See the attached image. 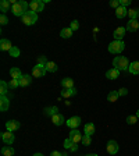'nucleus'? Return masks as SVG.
I'll list each match as a JSON object with an SVG mask.
<instances>
[{
  "label": "nucleus",
  "mask_w": 139,
  "mask_h": 156,
  "mask_svg": "<svg viewBox=\"0 0 139 156\" xmlns=\"http://www.w3.org/2000/svg\"><path fill=\"white\" fill-rule=\"evenodd\" d=\"M52 121L54 126H63V124H64V116L57 113V114H54V116H52Z\"/></svg>",
  "instance_id": "obj_19"
},
{
  "label": "nucleus",
  "mask_w": 139,
  "mask_h": 156,
  "mask_svg": "<svg viewBox=\"0 0 139 156\" xmlns=\"http://www.w3.org/2000/svg\"><path fill=\"white\" fill-rule=\"evenodd\" d=\"M57 112H58V109H57V106H50V107H46L45 109V114L46 116H54V114H57Z\"/></svg>",
  "instance_id": "obj_29"
},
{
  "label": "nucleus",
  "mask_w": 139,
  "mask_h": 156,
  "mask_svg": "<svg viewBox=\"0 0 139 156\" xmlns=\"http://www.w3.org/2000/svg\"><path fill=\"white\" fill-rule=\"evenodd\" d=\"M130 60L125 57V56H117V57L113 58V67L120 70V71H124V70H128L130 67Z\"/></svg>",
  "instance_id": "obj_2"
},
{
  "label": "nucleus",
  "mask_w": 139,
  "mask_h": 156,
  "mask_svg": "<svg viewBox=\"0 0 139 156\" xmlns=\"http://www.w3.org/2000/svg\"><path fill=\"white\" fill-rule=\"evenodd\" d=\"M136 121H138V117L136 116H128L127 117V123L131 124V126H132V124H136Z\"/></svg>",
  "instance_id": "obj_36"
},
{
  "label": "nucleus",
  "mask_w": 139,
  "mask_h": 156,
  "mask_svg": "<svg viewBox=\"0 0 139 156\" xmlns=\"http://www.w3.org/2000/svg\"><path fill=\"white\" fill-rule=\"evenodd\" d=\"M46 67L43 64H38L36 63V66L32 68V77H35V78H42V77H45V74H46Z\"/></svg>",
  "instance_id": "obj_5"
},
{
  "label": "nucleus",
  "mask_w": 139,
  "mask_h": 156,
  "mask_svg": "<svg viewBox=\"0 0 139 156\" xmlns=\"http://www.w3.org/2000/svg\"><path fill=\"white\" fill-rule=\"evenodd\" d=\"M82 144H84L85 146H89L92 144V138L91 135H86V134H84V136H82Z\"/></svg>",
  "instance_id": "obj_33"
},
{
  "label": "nucleus",
  "mask_w": 139,
  "mask_h": 156,
  "mask_svg": "<svg viewBox=\"0 0 139 156\" xmlns=\"http://www.w3.org/2000/svg\"><path fill=\"white\" fill-rule=\"evenodd\" d=\"M0 24H2V25H6V24H9V18H7L6 14H2V16H0Z\"/></svg>",
  "instance_id": "obj_39"
},
{
  "label": "nucleus",
  "mask_w": 139,
  "mask_h": 156,
  "mask_svg": "<svg viewBox=\"0 0 139 156\" xmlns=\"http://www.w3.org/2000/svg\"><path fill=\"white\" fill-rule=\"evenodd\" d=\"M28 9H29V3H26L24 0H19V2H17V3L11 7V11H13V14L16 17H23L26 11H29Z\"/></svg>",
  "instance_id": "obj_1"
},
{
  "label": "nucleus",
  "mask_w": 139,
  "mask_h": 156,
  "mask_svg": "<svg viewBox=\"0 0 139 156\" xmlns=\"http://www.w3.org/2000/svg\"><path fill=\"white\" fill-rule=\"evenodd\" d=\"M50 156H65V155L61 152H58V151H53V152L50 153Z\"/></svg>",
  "instance_id": "obj_44"
},
{
  "label": "nucleus",
  "mask_w": 139,
  "mask_h": 156,
  "mask_svg": "<svg viewBox=\"0 0 139 156\" xmlns=\"http://www.w3.org/2000/svg\"><path fill=\"white\" fill-rule=\"evenodd\" d=\"M125 32L127 29L124 27H118V28L114 29L113 32V36H114V41H123V38L125 36Z\"/></svg>",
  "instance_id": "obj_12"
},
{
  "label": "nucleus",
  "mask_w": 139,
  "mask_h": 156,
  "mask_svg": "<svg viewBox=\"0 0 139 156\" xmlns=\"http://www.w3.org/2000/svg\"><path fill=\"white\" fill-rule=\"evenodd\" d=\"M19 53H21V52H19V48H17V46H13V49H11V50L9 52V55L13 56V57H18Z\"/></svg>",
  "instance_id": "obj_34"
},
{
  "label": "nucleus",
  "mask_w": 139,
  "mask_h": 156,
  "mask_svg": "<svg viewBox=\"0 0 139 156\" xmlns=\"http://www.w3.org/2000/svg\"><path fill=\"white\" fill-rule=\"evenodd\" d=\"M118 95H120V96H125V95H128V89H127V88H121V89H118Z\"/></svg>",
  "instance_id": "obj_41"
},
{
  "label": "nucleus",
  "mask_w": 139,
  "mask_h": 156,
  "mask_svg": "<svg viewBox=\"0 0 139 156\" xmlns=\"http://www.w3.org/2000/svg\"><path fill=\"white\" fill-rule=\"evenodd\" d=\"M47 58H46V56H39L38 57V64H43V66H46L47 64Z\"/></svg>",
  "instance_id": "obj_38"
},
{
  "label": "nucleus",
  "mask_w": 139,
  "mask_h": 156,
  "mask_svg": "<svg viewBox=\"0 0 139 156\" xmlns=\"http://www.w3.org/2000/svg\"><path fill=\"white\" fill-rule=\"evenodd\" d=\"M9 87L13 88V89H14V88H18L19 87V80H14V78H13V80L9 82Z\"/></svg>",
  "instance_id": "obj_37"
},
{
  "label": "nucleus",
  "mask_w": 139,
  "mask_h": 156,
  "mask_svg": "<svg viewBox=\"0 0 139 156\" xmlns=\"http://www.w3.org/2000/svg\"><path fill=\"white\" fill-rule=\"evenodd\" d=\"M125 48V43L123 41H113L111 43H109V52L111 55H120Z\"/></svg>",
  "instance_id": "obj_3"
},
{
  "label": "nucleus",
  "mask_w": 139,
  "mask_h": 156,
  "mask_svg": "<svg viewBox=\"0 0 139 156\" xmlns=\"http://www.w3.org/2000/svg\"><path fill=\"white\" fill-rule=\"evenodd\" d=\"M0 94H2V96H6V94L9 92V84H7L6 81H0Z\"/></svg>",
  "instance_id": "obj_31"
},
{
  "label": "nucleus",
  "mask_w": 139,
  "mask_h": 156,
  "mask_svg": "<svg viewBox=\"0 0 139 156\" xmlns=\"http://www.w3.org/2000/svg\"><path fill=\"white\" fill-rule=\"evenodd\" d=\"M128 16H130V20H138V17H139V9H131V10H128Z\"/></svg>",
  "instance_id": "obj_32"
},
{
  "label": "nucleus",
  "mask_w": 139,
  "mask_h": 156,
  "mask_svg": "<svg viewBox=\"0 0 139 156\" xmlns=\"http://www.w3.org/2000/svg\"><path fill=\"white\" fill-rule=\"evenodd\" d=\"M11 7L13 6L10 3V0H2V2H0V11H2V14H6Z\"/></svg>",
  "instance_id": "obj_18"
},
{
  "label": "nucleus",
  "mask_w": 139,
  "mask_h": 156,
  "mask_svg": "<svg viewBox=\"0 0 139 156\" xmlns=\"http://www.w3.org/2000/svg\"><path fill=\"white\" fill-rule=\"evenodd\" d=\"M118 96H120V95H118L117 91H111V92H109V95H107V101L114 103V102L118 101Z\"/></svg>",
  "instance_id": "obj_27"
},
{
  "label": "nucleus",
  "mask_w": 139,
  "mask_h": 156,
  "mask_svg": "<svg viewBox=\"0 0 139 156\" xmlns=\"http://www.w3.org/2000/svg\"><path fill=\"white\" fill-rule=\"evenodd\" d=\"M128 71L134 75H139V62H132L128 67Z\"/></svg>",
  "instance_id": "obj_24"
},
{
  "label": "nucleus",
  "mask_w": 139,
  "mask_h": 156,
  "mask_svg": "<svg viewBox=\"0 0 139 156\" xmlns=\"http://www.w3.org/2000/svg\"><path fill=\"white\" fill-rule=\"evenodd\" d=\"M135 116H136V117H138V119H139V110L136 112V114H135Z\"/></svg>",
  "instance_id": "obj_48"
},
{
  "label": "nucleus",
  "mask_w": 139,
  "mask_h": 156,
  "mask_svg": "<svg viewBox=\"0 0 139 156\" xmlns=\"http://www.w3.org/2000/svg\"><path fill=\"white\" fill-rule=\"evenodd\" d=\"M21 20H23V23L25 24V25H33V24L38 21V14H36L35 11H32V10H29V11H26V13L21 17Z\"/></svg>",
  "instance_id": "obj_4"
},
{
  "label": "nucleus",
  "mask_w": 139,
  "mask_h": 156,
  "mask_svg": "<svg viewBox=\"0 0 139 156\" xmlns=\"http://www.w3.org/2000/svg\"><path fill=\"white\" fill-rule=\"evenodd\" d=\"M118 149H120V146H118L117 141L111 140L107 142V152L110 153V155H117V153H118Z\"/></svg>",
  "instance_id": "obj_8"
},
{
  "label": "nucleus",
  "mask_w": 139,
  "mask_h": 156,
  "mask_svg": "<svg viewBox=\"0 0 139 156\" xmlns=\"http://www.w3.org/2000/svg\"><path fill=\"white\" fill-rule=\"evenodd\" d=\"M61 87L64 88V89H72V88H75V84L74 81H72V78H63L61 80Z\"/></svg>",
  "instance_id": "obj_14"
},
{
  "label": "nucleus",
  "mask_w": 139,
  "mask_h": 156,
  "mask_svg": "<svg viewBox=\"0 0 139 156\" xmlns=\"http://www.w3.org/2000/svg\"><path fill=\"white\" fill-rule=\"evenodd\" d=\"M10 107V101L7 96H2L0 98V110L2 112H7Z\"/></svg>",
  "instance_id": "obj_16"
},
{
  "label": "nucleus",
  "mask_w": 139,
  "mask_h": 156,
  "mask_svg": "<svg viewBox=\"0 0 139 156\" xmlns=\"http://www.w3.org/2000/svg\"><path fill=\"white\" fill-rule=\"evenodd\" d=\"M0 49L3 50V52H10L11 49H13V45L10 42L9 39H2L0 41Z\"/></svg>",
  "instance_id": "obj_15"
},
{
  "label": "nucleus",
  "mask_w": 139,
  "mask_h": 156,
  "mask_svg": "<svg viewBox=\"0 0 139 156\" xmlns=\"http://www.w3.org/2000/svg\"><path fill=\"white\" fill-rule=\"evenodd\" d=\"M131 4V0H120V6L123 7H127V6H130Z\"/></svg>",
  "instance_id": "obj_43"
},
{
  "label": "nucleus",
  "mask_w": 139,
  "mask_h": 156,
  "mask_svg": "<svg viewBox=\"0 0 139 156\" xmlns=\"http://www.w3.org/2000/svg\"><path fill=\"white\" fill-rule=\"evenodd\" d=\"M125 29L128 32H136L139 29V21L138 20H130L128 23H127V27Z\"/></svg>",
  "instance_id": "obj_11"
},
{
  "label": "nucleus",
  "mask_w": 139,
  "mask_h": 156,
  "mask_svg": "<svg viewBox=\"0 0 139 156\" xmlns=\"http://www.w3.org/2000/svg\"><path fill=\"white\" fill-rule=\"evenodd\" d=\"M14 140H16V136H14L13 133H10V131L2 133V141H3L6 145H11V144L14 142Z\"/></svg>",
  "instance_id": "obj_13"
},
{
  "label": "nucleus",
  "mask_w": 139,
  "mask_h": 156,
  "mask_svg": "<svg viewBox=\"0 0 139 156\" xmlns=\"http://www.w3.org/2000/svg\"><path fill=\"white\" fill-rule=\"evenodd\" d=\"M72 34H74V31L68 27V28H63L61 29L60 36H61V38H64V39H68V38H71V36H72Z\"/></svg>",
  "instance_id": "obj_25"
},
{
  "label": "nucleus",
  "mask_w": 139,
  "mask_h": 156,
  "mask_svg": "<svg viewBox=\"0 0 139 156\" xmlns=\"http://www.w3.org/2000/svg\"><path fill=\"white\" fill-rule=\"evenodd\" d=\"M106 77L109 78V80H117V78L120 77V70H117V68H110L109 71L106 73Z\"/></svg>",
  "instance_id": "obj_17"
},
{
  "label": "nucleus",
  "mask_w": 139,
  "mask_h": 156,
  "mask_svg": "<svg viewBox=\"0 0 139 156\" xmlns=\"http://www.w3.org/2000/svg\"><path fill=\"white\" fill-rule=\"evenodd\" d=\"M74 95H77V89L75 88H72V89H63L61 91V96L64 98H71Z\"/></svg>",
  "instance_id": "obj_28"
},
{
  "label": "nucleus",
  "mask_w": 139,
  "mask_h": 156,
  "mask_svg": "<svg viewBox=\"0 0 139 156\" xmlns=\"http://www.w3.org/2000/svg\"><path fill=\"white\" fill-rule=\"evenodd\" d=\"M77 149H78V145H77V144H74V145L71 146V149H70V151H71V152H75Z\"/></svg>",
  "instance_id": "obj_45"
},
{
  "label": "nucleus",
  "mask_w": 139,
  "mask_h": 156,
  "mask_svg": "<svg viewBox=\"0 0 139 156\" xmlns=\"http://www.w3.org/2000/svg\"><path fill=\"white\" fill-rule=\"evenodd\" d=\"M128 16V10H127V7H123L120 6L118 9H116V17L117 18H124V17Z\"/></svg>",
  "instance_id": "obj_21"
},
{
  "label": "nucleus",
  "mask_w": 139,
  "mask_h": 156,
  "mask_svg": "<svg viewBox=\"0 0 139 156\" xmlns=\"http://www.w3.org/2000/svg\"><path fill=\"white\" fill-rule=\"evenodd\" d=\"M19 127H21V123L17 120H9L6 123V128H7V131H10V133H14V131L19 130Z\"/></svg>",
  "instance_id": "obj_10"
},
{
  "label": "nucleus",
  "mask_w": 139,
  "mask_h": 156,
  "mask_svg": "<svg viewBox=\"0 0 139 156\" xmlns=\"http://www.w3.org/2000/svg\"><path fill=\"white\" fill-rule=\"evenodd\" d=\"M29 9L32 10V11H35L36 14L42 13L43 9H45V2H42V0H33V2L29 3Z\"/></svg>",
  "instance_id": "obj_6"
},
{
  "label": "nucleus",
  "mask_w": 139,
  "mask_h": 156,
  "mask_svg": "<svg viewBox=\"0 0 139 156\" xmlns=\"http://www.w3.org/2000/svg\"><path fill=\"white\" fill-rule=\"evenodd\" d=\"M10 75H11V78H14V80H21L23 78V73H21V70L17 67H13L11 70H10Z\"/></svg>",
  "instance_id": "obj_22"
},
{
  "label": "nucleus",
  "mask_w": 139,
  "mask_h": 156,
  "mask_svg": "<svg viewBox=\"0 0 139 156\" xmlns=\"http://www.w3.org/2000/svg\"><path fill=\"white\" fill-rule=\"evenodd\" d=\"M45 67H46V71L47 73H56L57 71V64H56L54 62H49Z\"/></svg>",
  "instance_id": "obj_30"
},
{
  "label": "nucleus",
  "mask_w": 139,
  "mask_h": 156,
  "mask_svg": "<svg viewBox=\"0 0 139 156\" xmlns=\"http://www.w3.org/2000/svg\"><path fill=\"white\" fill-rule=\"evenodd\" d=\"M70 28L72 29V31H78V28H79V23H78L77 20H74L71 23V25H70Z\"/></svg>",
  "instance_id": "obj_40"
},
{
  "label": "nucleus",
  "mask_w": 139,
  "mask_h": 156,
  "mask_svg": "<svg viewBox=\"0 0 139 156\" xmlns=\"http://www.w3.org/2000/svg\"><path fill=\"white\" fill-rule=\"evenodd\" d=\"M72 145H74V142H72V141L70 140V138H65V140H64V148H65V149L70 151V149H71V146H72Z\"/></svg>",
  "instance_id": "obj_35"
},
{
  "label": "nucleus",
  "mask_w": 139,
  "mask_h": 156,
  "mask_svg": "<svg viewBox=\"0 0 139 156\" xmlns=\"http://www.w3.org/2000/svg\"><path fill=\"white\" fill-rule=\"evenodd\" d=\"M82 136H84V135H82V134L79 133L77 128L71 130V131H70V134H68V138H70V140H71L74 144H78L79 141H82Z\"/></svg>",
  "instance_id": "obj_9"
},
{
  "label": "nucleus",
  "mask_w": 139,
  "mask_h": 156,
  "mask_svg": "<svg viewBox=\"0 0 139 156\" xmlns=\"http://www.w3.org/2000/svg\"><path fill=\"white\" fill-rule=\"evenodd\" d=\"M33 156H43V153H33Z\"/></svg>",
  "instance_id": "obj_46"
},
{
  "label": "nucleus",
  "mask_w": 139,
  "mask_h": 156,
  "mask_svg": "<svg viewBox=\"0 0 139 156\" xmlns=\"http://www.w3.org/2000/svg\"><path fill=\"white\" fill-rule=\"evenodd\" d=\"M0 152H2V155H3V156H14L16 151H14L11 146H3Z\"/></svg>",
  "instance_id": "obj_26"
},
{
  "label": "nucleus",
  "mask_w": 139,
  "mask_h": 156,
  "mask_svg": "<svg viewBox=\"0 0 139 156\" xmlns=\"http://www.w3.org/2000/svg\"><path fill=\"white\" fill-rule=\"evenodd\" d=\"M31 82H32V78H31V75L25 74V75H23V78H21V80H19V87H23V88L29 87V85H31Z\"/></svg>",
  "instance_id": "obj_20"
},
{
  "label": "nucleus",
  "mask_w": 139,
  "mask_h": 156,
  "mask_svg": "<svg viewBox=\"0 0 139 156\" xmlns=\"http://www.w3.org/2000/svg\"><path fill=\"white\" fill-rule=\"evenodd\" d=\"M79 124H81V117H78V116L70 117V119L65 121V126L70 127L71 130H74V128H78V127H79Z\"/></svg>",
  "instance_id": "obj_7"
},
{
  "label": "nucleus",
  "mask_w": 139,
  "mask_h": 156,
  "mask_svg": "<svg viewBox=\"0 0 139 156\" xmlns=\"http://www.w3.org/2000/svg\"><path fill=\"white\" fill-rule=\"evenodd\" d=\"M110 6L114 7V9H118V7H120V0H111Z\"/></svg>",
  "instance_id": "obj_42"
},
{
  "label": "nucleus",
  "mask_w": 139,
  "mask_h": 156,
  "mask_svg": "<svg viewBox=\"0 0 139 156\" xmlns=\"http://www.w3.org/2000/svg\"><path fill=\"white\" fill-rule=\"evenodd\" d=\"M95 130H96V127H95L93 123H88V124H85V127H84L85 134H86V135H91V136L95 134Z\"/></svg>",
  "instance_id": "obj_23"
},
{
  "label": "nucleus",
  "mask_w": 139,
  "mask_h": 156,
  "mask_svg": "<svg viewBox=\"0 0 139 156\" xmlns=\"http://www.w3.org/2000/svg\"><path fill=\"white\" fill-rule=\"evenodd\" d=\"M86 156H97V155H96V153H88Z\"/></svg>",
  "instance_id": "obj_47"
}]
</instances>
